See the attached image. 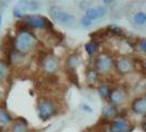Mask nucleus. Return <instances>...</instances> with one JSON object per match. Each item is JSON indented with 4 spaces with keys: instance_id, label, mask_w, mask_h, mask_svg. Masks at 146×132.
Instances as JSON below:
<instances>
[{
    "instance_id": "16",
    "label": "nucleus",
    "mask_w": 146,
    "mask_h": 132,
    "mask_svg": "<svg viewBox=\"0 0 146 132\" xmlns=\"http://www.w3.org/2000/svg\"><path fill=\"white\" fill-rule=\"evenodd\" d=\"M106 30H107L108 33L114 35V37H123V34H124L123 29L120 28V27H117V25H115V24H111V25H109Z\"/></svg>"
},
{
    "instance_id": "5",
    "label": "nucleus",
    "mask_w": 146,
    "mask_h": 132,
    "mask_svg": "<svg viewBox=\"0 0 146 132\" xmlns=\"http://www.w3.org/2000/svg\"><path fill=\"white\" fill-rule=\"evenodd\" d=\"M110 132H129L130 125L124 118H117L110 123Z\"/></svg>"
},
{
    "instance_id": "14",
    "label": "nucleus",
    "mask_w": 146,
    "mask_h": 132,
    "mask_svg": "<svg viewBox=\"0 0 146 132\" xmlns=\"http://www.w3.org/2000/svg\"><path fill=\"white\" fill-rule=\"evenodd\" d=\"M133 21H134V23H135L136 25H139V27L145 25L146 24V13L145 12H143V11L136 12L135 15H133Z\"/></svg>"
},
{
    "instance_id": "2",
    "label": "nucleus",
    "mask_w": 146,
    "mask_h": 132,
    "mask_svg": "<svg viewBox=\"0 0 146 132\" xmlns=\"http://www.w3.org/2000/svg\"><path fill=\"white\" fill-rule=\"evenodd\" d=\"M24 23L33 29H47L52 31L53 30V24L51 21H48L45 17L37 15H28L23 17Z\"/></svg>"
},
{
    "instance_id": "10",
    "label": "nucleus",
    "mask_w": 146,
    "mask_h": 132,
    "mask_svg": "<svg viewBox=\"0 0 146 132\" xmlns=\"http://www.w3.org/2000/svg\"><path fill=\"white\" fill-rule=\"evenodd\" d=\"M119 115V111L114 106H111V105H106L103 106L102 110H101V117L104 118L106 120H109V119H114L117 117Z\"/></svg>"
},
{
    "instance_id": "24",
    "label": "nucleus",
    "mask_w": 146,
    "mask_h": 132,
    "mask_svg": "<svg viewBox=\"0 0 146 132\" xmlns=\"http://www.w3.org/2000/svg\"><path fill=\"white\" fill-rule=\"evenodd\" d=\"M80 24L85 28V29H88V28H90V27L92 25V20L88 19L87 17L85 15V17H82V18L80 19Z\"/></svg>"
},
{
    "instance_id": "29",
    "label": "nucleus",
    "mask_w": 146,
    "mask_h": 132,
    "mask_svg": "<svg viewBox=\"0 0 146 132\" xmlns=\"http://www.w3.org/2000/svg\"><path fill=\"white\" fill-rule=\"evenodd\" d=\"M80 109L82 110V111H85V112H88V113H92V108L89 106V105H87V103H82L80 106Z\"/></svg>"
},
{
    "instance_id": "26",
    "label": "nucleus",
    "mask_w": 146,
    "mask_h": 132,
    "mask_svg": "<svg viewBox=\"0 0 146 132\" xmlns=\"http://www.w3.org/2000/svg\"><path fill=\"white\" fill-rule=\"evenodd\" d=\"M96 9L98 11L99 18H103L104 15H107V9L104 8V6H98V7H96Z\"/></svg>"
},
{
    "instance_id": "30",
    "label": "nucleus",
    "mask_w": 146,
    "mask_h": 132,
    "mask_svg": "<svg viewBox=\"0 0 146 132\" xmlns=\"http://www.w3.org/2000/svg\"><path fill=\"white\" fill-rule=\"evenodd\" d=\"M102 2H103V5H108V6H110V5H112V3H113V1H112V0H103Z\"/></svg>"
},
{
    "instance_id": "28",
    "label": "nucleus",
    "mask_w": 146,
    "mask_h": 132,
    "mask_svg": "<svg viewBox=\"0 0 146 132\" xmlns=\"http://www.w3.org/2000/svg\"><path fill=\"white\" fill-rule=\"evenodd\" d=\"M139 47L142 52L146 53V39L145 37H144V39H141L139 41Z\"/></svg>"
},
{
    "instance_id": "23",
    "label": "nucleus",
    "mask_w": 146,
    "mask_h": 132,
    "mask_svg": "<svg viewBox=\"0 0 146 132\" xmlns=\"http://www.w3.org/2000/svg\"><path fill=\"white\" fill-rule=\"evenodd\" d=\"M67 75H68V78H69V81H72L73 84H75V85H78V84H79V83H78V76L76 75L75 71H72V69H69V71L67 72Z\"/></svg>"
},
{
    "instance_id": "11",
    "label": "nucleus",
    "mask_w": 146,
    "mask_h": 132,
    "mask_svg": "<svg viewBox=\"0 0 146 132\" xmlns=\"http://www.w3.org/2000/svg\"><path fill=\"white\" fill-rule=\"evenodd\" d=\"M38 8H40V5L37 1H31V0L19 1V9H22L24 11H36Z\"/></svg>"
},
{
    "instance_id": "1",
    "label": "nucleus",
    "mask_w": 146,
    "mask_h": 132,
    "mask_svg": "<svg viewBox=\"0 0 146 132\" xmlns=\"http://www.w3.org/2000/svg\"><path fill=\"white\" fill-rule=\"evenodd\" d=\"M15 49L21 53H29L35 46L36 39L25 27L19 28L15 37Z\"/></svg>"
},
{
    "instance_id": "13",
    "label": "nucleus",
    "mask_w": 146,
    "mask_h": 132,
    "mask_svg": "<svg viewBox=\"0 0 146 132\" xmlns=\"http://www.w3.org/2000/svg\"><path fill=\"white\" fill-rule=\"evenodd\" d=\"M79 66V57L77 54H70L67 57V67L72 71H76Z\"/></svg>"
},
{
    "instance_id": "9",
    "label": "nucleus",
    "mask_w": 146,
    "mask_h": 132,
    "mask_svg": "<svg viewBox=\"0 0 146 132\" xmlns=\"http://www.w3.org/2000/svg\"><path fill=\"white\" fill-rule=\"evenodd\" d=\"M110 101L113 106H117V105H121V103L124 101V93L119 89V88H115V89H112L111 93H110Z\"/></svg>"
},
{
    "instance_id": "7",
    "label": "nucleus",
    "mask_w": 146,
    "mask_h": 132,
    "mask_svg": "<svg viewBox=\"0 0 146 132\" xmlns=\"http://www.w3.org/2000/svg\"><path fill=\"white\" fill-rule=\"evenodd\" d=\"M115 67L121 74H129L133 69V63L129 59L122 57L117 62Z\"/></svg>"
},
{
    "instance_id": "4",
    "label": "nucleus",
    "mask_w": 146,
    "mask_h": 132,
    "mask_svg": "<svg viewBox=\"0 0 146 132\" xmlns=\"http://www.w3.org/2000/svg\"><path fill=\"white\" fill-rule=\"evenodd\" d=\"M95 66L98 73H108L113 66V61L110 56L102 54L96 59Z\"/></svg>"
},
{
    "instance_id": "25",
    "label": "nucleus",
    "mask_w": 146,
    "mask_h": 132,
    "mask_svg": "<svg viewBox=\"0 0 146 132\" xmlns=\"http://www.w3.org/2000/svg\"><path fill=\"white\" fill-rule=\"evenodd\" d=\"M12 15L15 17V19H22L24 15H22V11L19 9V7H15L13 8V10H12Z\"/></svg>"
},
{
    "instance_id": "33",
    "label": "nucleus",
    "mask_w": 146,
    "mask_h": 132,
    "mask_svg": "<svg viewBox=\"0 0 146 132\" xmlns=\"http://www.w3.org/2000/svg\"><path fill=\"white\" fill-rule=\"evenodd\" d=\"M145 67H146V59H145Z\"/></svg>"
},
{
    "instance_id": "31",
    "label": "nucleus",
    "mask_w": 146,
    "mask_h": 132,
    "mask_svg": "<svg viewBox=\"0 0 146 132\" xmlns=\"http://www.w3.org/2000/svg\"><path fill=\"white\" fill-rule=\"evenodd\" d=\"M1 23H2V15L0 13V27H1Z\"/></svg>"
},
{
    "instance_id": "20",
    "label": "nucleus",
    "mask_w": 146,
    "mask_h": 132,
    "mask_svg": "<svg viewBox=\"0 0 146 132\" xmlns=\"http://www.w3.org/2000/svg\"><path fill=\"white\" fill-rule=\"evenodd\" d=\"M86 17H87L88 19H90V20H96V19H99V15H98V11H97V9L96 8H92V7H89L88 9H86Z\"/></svg>"
},
{
    "instance_id": "17",
    "label": "nucleus",
    "mask_w": 146,
    "mask_h": 132,
    "mask_svg": "<svg viewBox=\"0 0 146 132\" xmlns=\"http://www.w3.org/2000/svg\"><path fill=\"white\" fill-rule=\"evenodd\" d=\"M98 50V44L95 41H89L85 44V51L89 56H92Z\"/></svg>"
},
{
    "instance_id": "34",
    "label": "nucleus",
    "mask_w": 146,
    "mask_h": 132,
    "mask_svg": "<svg viewBox=\"0 0 146 132\" xmlns=\"http://www.w3.org/2000/svg\"><path fill=\"white\" fill-rule=\"evenodd\" d=\"M109 132H110V131H109Z\"/></svg>"
},
{
    "instance_id": "18",
    "label": "nucleus",
    "mask_w": 146,
    "mask_h": 132,
    "mask_svg": "<svg viewBox=\"0 0 146 132\" xmlns=\"http://www.w3.org/2000/svg\"><path fill=\"white\" fill-rule=\"evenodd\" d=\"M12 121V118L11 116L8 113L6 110L0 109V125H8Z\"/></svg>"
},
{
    "instance_id": "15",
    "label": "nucleus",
    "mask_w": 146,
    "mask_h": 132,
    "mask_svg": "<svg viewBox=\"0 0 146 132\" xmlns=\"http://www.w3.org/2000/svg\"><path fill=\"white\" fill-rule=\"evenodd\" d=\"M110 93H111V89H110L109 85L106 84V83H102L99 87H98V94L99 96L103 98V99H107L110 97Z\"/></svg>"
},
{
    "instance_id": "22",
    "label": "nucleus",
    "mask_w": 146,
    "mask_h": 132,
    "mask_svg": "<svg viewBox=\"0 0 146 132\" xmlns=\"http://www.w3.org/2000/svg\"><path fill=\"white\" fill-rule=\"evenodd\" d=\"M62 12H63V10L59 7H57V6H53V7L50 9V15H51L52 19L56 22H57V19H58V17L60 15Z\"/></svg>"
},
{
    "instance_id": "32",
    "label": "nucleus",
    "mask_w": 146,
    "mask_h": 132,
    "mask_svg": "<svg viewBox=\"0 0 146 132\" xmlns=\"http://www.w3.org/2000/svg\"><path fill=\"white\" fill-rule=\"evenodd\" d=\"M144 128H145V130H146V117H145V119H144Z\"/></svg>"
},
{
    "instance_id": "12",
    "label": "nucleus",
    "mask_w": 146,
    "mask_h": 132,
    "mask_svg": "<svg viewBox=\"0 0 146 132\" xmlns=\"http://www.w3.org/2000/svg\"><path fill=\"white\" fill-rule=\"evenodd\" d=\"M57 22L60 23V24H63V25H66V27H72V24H74L76 20H75V17L72 15H69V13H67L65 11H63L60 15L58 17V19H57Z\"/></svg>"
},
{
    "instance_id": "21",
    "label": "nucleus",
    "mask_w": 146,
    "mask_h": 132,
    "mask_svg": "<svg viewBox=\"0 0 146 132\" xmlns=\"http://www.w3.org/2000/svg\"><path fill=\"white\" fill-rule=\"evenodd\" d=\"M12 132H27V122L18 121L12 127Z\"/></svg>"
},
{
    "instance_id": "3",
    "label": "nucleus",
    "mask_w": 146,
    "mask_h": 132,
    "mask_svg": "<svg viewBox=\"0 0 146 132\" xmlns=\"http://www.w3.org/2000/svg\"><path fill=\"white\" fill-rule=\"evenodd\" d=\"M56 107L52 100L48 99H43L38 103L37 106V113H38V118L42 121H47L48 119H51L53 116L56 115Z\"/></svg>"
},
{
    "instance_id": "19",
    "label": "nucleus",
    "mask_w": 146,
    "mask_h": 132,
    "mask_svg": "<svg viewBox=\"0 0 146 132\" xmlns=\"http://www.w3.org/2000/svg\"><path fill=\"white\" fill-rule=\"evenodd\" d=\"M87 79L90 84H96L99 79V73L96 69H89L87 72Z\"/></svg>"
},
{
    "instance_id": "6",
    "label": "nucleus",
    "mask_w": 146,
    "mask_h": 132,
    "mask_svg": "<svg viewBox=\"0 0 146 132\" xmlns=\"http://www.w3.org/2000/svg\"><path fill=\"white\" fill-rule=\"evenodd\" d=\"M132 111L136 115H145L146 113V97H139L132 101Z\"/></svg>"
},
{
    "instance_id": "8",
    "label": "nucleus",
    "mask_w": 146,
    "mask_h": 132,
    "mask_svg": "<svg viewBox=\"0 0 146 132\" xmlns=\"http://www.w3.org/2000/svg\"><path fill=\"white\" fill-rule=\"evenodd\" d=\"M42 65H43L44 71L48 74H54L56 71H57V68H58L57 61H56L55 59H53V57H51V56L45 57Z\"/></svg>"
},
{
    "instance_id": "27",
    "label": "nucleus",
    "mask_w": 146,
    "mask_h": 132,
    "mask_svg": "<svg viewBox=\"0 0 146 132\" xmlns=\"http://www.w3.org/2000/svg\"><path fill=\"white\" fill-rule=\"evenodd\" d=\"M6 69H7L6 64H5L2 61H0V79L5 77V75H6Z\"/></svg>"
}]
</instances>
